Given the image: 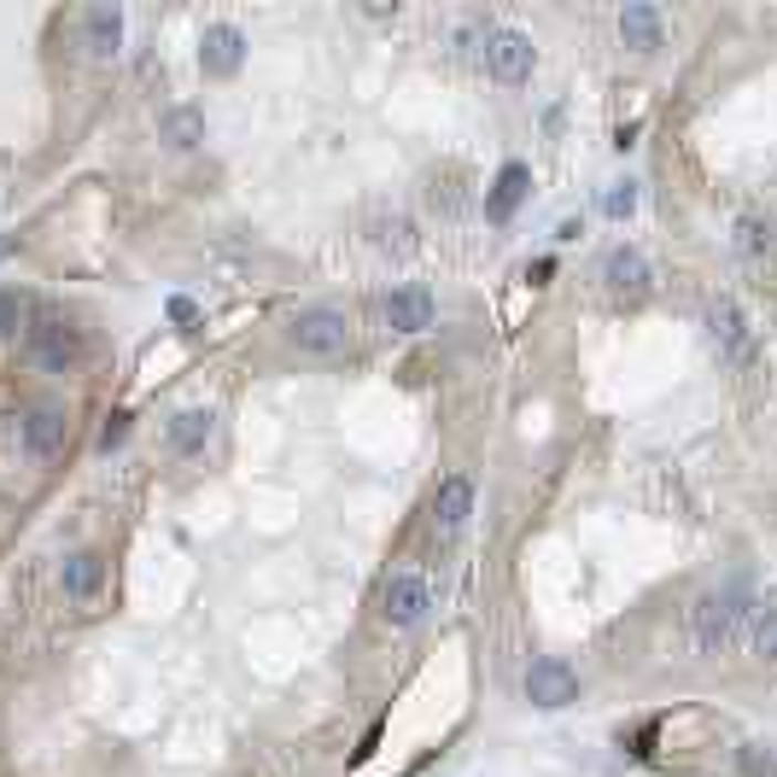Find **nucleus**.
<instances>
[{"label": "nucleus", "instance_id": "obj_1", "mask_svg": "<svg viewBox=\"0 0 777 777\" xmlns=\"http://www.w3.org/2000/svg\"><path fill=\"white\" fill-rule=\"evenodd\" d=\"M748 590L743 585H720V590H702L690 608V631H695V649L702 654H725L743 643V631H748Z\"/></svg>", "mask_w": 777, "mask_h": 777}, {"label": "nucleus", "instance_id": "obj_2", "mask_svg": "<svg viewBox=\"0 0 777 777\" xmlns=\"http://www.w3.org/2000/svg\"><path fill=\"white\" fill-rule=\"evenodd\" d=\"M286 339H293L304 357H339L345 345H351V322H345V311H334V304H311V311L293 316Z\"/></svg>", "mask_w": 777, "mask_h": 777}, {"label": "nucleus", "instance_id": "obj_3", "mask_svg": "<svg viewBox=\"0 0 777 777\" xmlns=\"http://www.w3.org/2000/svg\"><path fill=\"white\" fill-rule=\"evenodd\" d=\"M526 695H532V707H573L579 702V672H573L567 661H556V654H544V661H532L526 666Z\"/></svg>", "mask_w": 777, "mask_h": 777}, {"label": "nucleus", "instance_id": "obj_4", "mask_svg": "<svg viewBox=\"0 0 777 777\" xmlns=\"http://www.w3.org/2000/svg\"><path fill=\"white\" fill-rule=\"evenodd\" d=\"M30 357L48 368V375H65V368H76V357H82L76 327L59 322V316H41V322L30 327Z\"/></svg>", "mask_w": 777, "mask_h": 777}, {"label": "nucleus", "instance_id": "obj_5", "mask_svg": "<svg viewBox=\"0 0 777 777\" xmlns=\"http://www.w3.org/2000/svg\"><path fill=\"white\" fill-rule=\"evenodd\" d=\"M485 71L497 76V82H508V88H515V82H526L532 76V41L521 35V30H485Z\"/></svg>", "mask_w": 777, "mask_h": 777}, {"label": "nucleus", "instance_id": "obj_6", "mask_svg": "<svg viewBox=\"0 0 777 777\" xmlns=\"http://www.w3.org/2000/svg\"><path fill=\"white\" fill-rule=\"evenodd\" d=\"M439 316V304L427 286H392V293L380 298V322L392 327V334H427Z\"/></svg>", "mask_w": 777, "mask_h": 777}, {"label": "nucleus", "instance_id": "obj_7", "mask_svg": "<svg viewBox=\"0 0 777 777\" xmlns=\"http://www.w3.org/2000/svg\"><path fill=\"white\" fill-rule=\"evenodd\" d=\"M18 433H24V450L35 462H48L65 450V433H71V416H65V403H35L24 409V421H18Z\"/></svg>", "mask_w": 777, "mask_h": 777}, {"label": "nucleus", "instance_id": "obj_8", "mask_svg": "<svg viewBox=\"0 0 777 777\" xmlns=\"http://www.w3.org/2000/svg\"><path fill=\"white\" fill-rule=\"evenodd\" d=\"M707 339L720 345V357L731 368H743L754 357V334H748V322H743V311H736L731 298H713L707 304Z\"/></svg>", "mask_w": 777, "mask_h": 777}, {"label": "nucleus", "instance_id": "obj_9", "mask_svg": "<svg viewBox=\"0 0 777 777\" xmlns=\"http://www.w3.org/2000/svg\"><path fill=\"white\" fill-rule=\"evenodd\" d=\"M380 608H386V620L392 626H421L427 620V608H433V590H427V579L421 573H392L386 579V590H380Z\"/></svg>", "mask_w": 777, "mask_h": 777}, {"label": "nucleus", "instance_id": "obj_10", "mask_svg": "<svg viewBox=\"0 0 777 777\" xmlns=\"http://www.w3.org/2000/svg\"><path fill=\"white\" fill-rule=\"evenodd\" d=\"M649 258L638 252V245H613V252L602 258V286H608V293L613 298H620V304H638L643 293H649Z\"/></svg>", "mask_w": 777, "mask_h": 777}, {"label": "nucleus", "instance_id": "obj_11", "mask_svg": "<svg viewBox=\"0 0 777 777\" xmlns=\"http://www.w3.org/2000/svg\"><path fill=\"white\" fill-rule=\"evenodd\" d=\"M468 515H474V480H468V474H444L439 491H433V532H439V538H456V532L468 526Z\"/></svg>", "mask_w": 777, "mask_h": 777}, {"label": "nucleus", "instance_id": "obj_12", "mask_svg": "<svg viewBox=\"0 0 777 777\" xmlns=\"http://www.w3.org/2000/svg\"><path fill=\"white\" fill-rule=\"evenodd\" d=\"M245 65V30L234 24H211L199 35V71L204 76H234Z\"/></svg>", "mask_w": 777, "mask_h": 777}, {"label": "nucleus", "instance_id": "obj_13", "mask_svg": "<svg viewBox=\"0 0 777 777\" xmlns=\"http://www.w3.org/2000/svg\"><path fill=\"white\" fill-rule=\"evenodd\" d=\"M526 188H532V170H526V164H503L497 181H491V193H485V217H491V222L515 217L521 199H526Z\"/></svg>", "mask_w": 777, "mask_h": 777}, {"label": "nucleus", "instance_id": "obj_14", "mask_svg": "<svg viewBox=\"0 0 777 777\" xmlns=\"http://www.w3.org/2000/svg\"><path fill=\"white\" fill-rule=\"evenodd\" d=\"M82 48L94 59H112L123 48V12L117 7H88L82 12Z\"/></svg>", "mask_w": 777, "mask_h": 777}, {"label": "nucleus", "instance_id": "obj_15", "mask_svg": "<svg viewBox=\"0 0 777 777\" xmlns=\"http://www.w3.org/2000/svg\"><path fill=\"white\" fill-rule=\"evenodd\" d=\"M661 12L643 7V0H631V7L620 12V35H626V48H638V53H654L661 48Z\"/></svg>", "mask_w": 777, "mask_h": 777}, {"label": "nucleus", "instance_id": "obj_16", "mask_svg": "<svg viewBox=\"0 0 777 777\" xmlns=\"http://www.w3.org/2000/svg\"><path fill=\"white\" fill-rule=\"evenodd\" d=\"M59 585H65L71 602H88L94 590H99V556H88V549L65 556V567H59Z\"/></svg>", "mask_w": 777, "mask_h": 777}, {"label": "nucleus", "instance_id": "obj_17", "mask_svg": "<svg viewBox=\"0 0 777 777\" xmlns=\"http://www.w3.org/2000/svg\"><path fill=\"white\" fill-rule=\"evenodd\" d=\"M158 140H170L176 153L199 147V140H204V112H193V106H176V112H164V123H158Z\"/></svg>", "mask_w": 777, "mask_h": 777}, {"label": "nucleus", "instance_id": "obj_18", "mask_svg": "<svg viewBox=\"0 0 777 777\" xmlns=\"http://www.w3.org/2000/svg\"><path fill=\"white\" fill-rule=\"evenodd\" d=\"M204 439H211V409H181V416L170 421V444L181 450V456L204 450Z\"/></svg>", "mask_w": 777, "mask_h": 777}, {"label": "nucleus", "instance_id": "obj_19", "mask_svg": "<svg viewBox=\"0 0 777 777\" xmlns=\"http://www.w3.org/2000/svg\"><path fill=\"white\" fill-rule=\"evenodd\" d=\"M766 252H771V222L766 217H743V222H736V258L760 263Z\"/></svg>", "mask_w": 777, "mask_h": 777}, {"label": "nucleus", "instance_id": "obj_20", "mask_svg": "<svg viewBox=\"0 0 777 777\" xmlns=\"http://www.w3.org/2000/svg\"><path fill=\"white\" fill-rule=\"evenodd\" d=\"M602 211H608L613 222H626L631 211H638V181H613V188L602 193Z\"/></svg>", "mask_w": 777, "mask_h": 777}, {"label": "nucleus", "instance_id": "obj_21", "mask_svg": "<svg viewBox=\"0 0 777 777\" xmlns=\"http://www.w3.org/2000/svg\"><path fill=\"white\" fill-rule=\"evenodd\" d=\"M754 654H760L766 666H777V608H766L760 620H754Z\"/></svg>", "mask_w": 777, "mask_h": 777}, {"label": "nucleus", "instance_id": "obj_22", "mask_svg": "<svg viewBox=\"0 0 777 777\" xmlns=\"http://www.w3.org/2000/svg\"><path fill=\"white\" fill-rule=\"evenodd\" d=\"M375 245H386V252H409V222L403 217H380L375 222Z\"/></svg>", "mask_w": 777, "mask_h": 777}, {"label": "nucleus", "instance_id": "obj_23", "mask_svg": "<svg viewBox=\"0 0 777 777\" xmlns=\"http://www.w3.org/2000/svg\"><path fill=\"white\" fill-rule=\"evenodd\" d=\"M736 760H743V771H748V777H777V760H771V754H760L754 743L736 748Z\"/></svg>", "mask_w": 777, "mask_h": 777}, {"label": "nucleus", "instance_id": "obj_24", "mask_svg": "<svg viewBox=\"0 0 777 777\" xmlns=\"http://www.w3.org/2000/svg\"><path fill=\"white\" fill-rule=\"evenodd\" d=\"M18 316H24V311H18V298H12V293H0V339H12V334H18Z\"/></svg>", "mask_w": 777, "mask_h": 777}, {"label": "nucleus", "instance_id": "obj_25", "mask_svg": "<svg viewBox=\"0 0 777 777\" xmlns=\"http://www.w3.org/2000/svg\"><path fill=\"white\" fill-rule=\"evenodd\" d=\"M129 439V416H112L106 427H99V450H112V444H123Z\"/></svg>", "mask_w": 777, "mask_h": 777}, {"label": "nucleus", "instance_id": "obj_26", "mask_svg": "<svg viewBox=\"0 0 777 777\" xmlns=\"http://www.w3.org/2000/svg\"><path fill=\"white\" fill-rule=\"evenodd\" d=\"M170 322H181V327H188V322H199V304L176 293V298H170Z\"/></svg>", "mask_w": 777, "mask_h": 777}, {"label": "nucleus", "instance_id": "obj_27", "mask_svg": "<svg viewBox=\"0 0 777 777\" xmlns=\"http://www.w3.org/2000/svg\"><path fill=\"white\" fill-rule=\"evenodd\" d=\"M12 245H18V240H0V258H12Z\"/></svg>", "mask_w": 777, "mask_h": 777}]
</instances>
